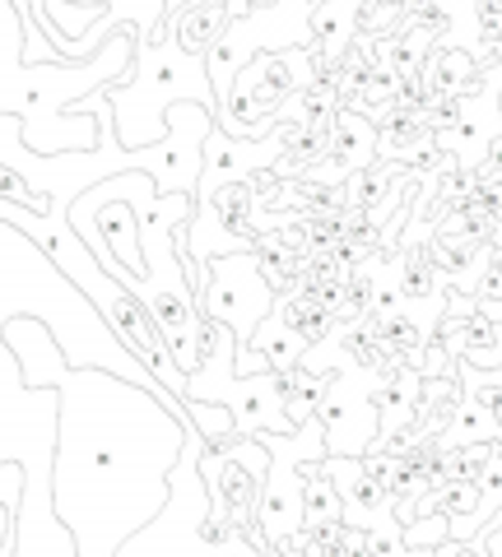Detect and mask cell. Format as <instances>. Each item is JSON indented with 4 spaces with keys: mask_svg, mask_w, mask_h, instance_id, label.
<instances>
[{
    "mask_svg": "<svg viewBox=\"0 0 502 557\" xmlns=\"http://www.w3.org/2000/svg\"><path fill=\"white\" fill-rule=\"evenodd\" d=\"M14 530H20V507H10V502H5V507H0V553H5Z\"/></svg>",
    "mask_w": 502,
    "mask_h": 557,
    "instance_id": "obj_1",
    "label": "cell"
}]
</instances>
